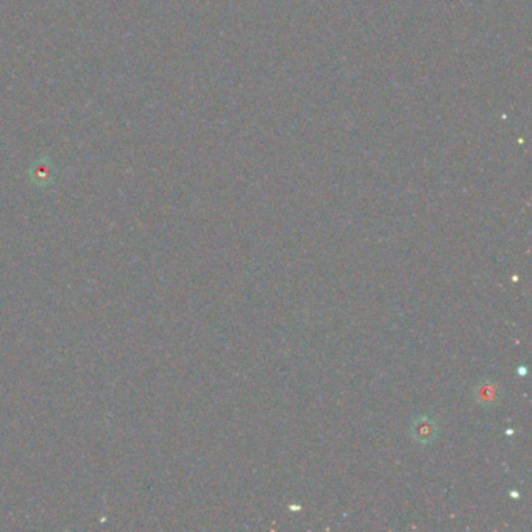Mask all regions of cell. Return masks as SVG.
Here are the masks:
<instances>
[{
    "label": "cell",
    "instance_id": "6da1fadb",
    "mask_svg": "<svg viewBox=\"0 0 532 532\" xmlns=\"http://www.w3.org/2000/svg\"><path fill=\"white\" fill-rule=\"evenodd\" d=\"M438 434V429L434 418H431L428 416H421L412 421L411 426V436L413 437V441L421 445H429L431 442L436 441V437Z\"/></svg>",
    "mask_w": 532,
    "mask_h": 532
},
{
    "label": "cell",
    "instance_id": "7a4b0ae2",
    "mask_svg": "<svg viewBox=\"0 0 532 532\" xmlns=\"http://www.w3.org/2000/svg\"><path fill=\"white\" fill-rule=\"evenodd\" d=\"M30 180L36 186H49L55 179V167L49 156H39L29 169Z\"/></svg>",
    "mask_w": 532,
    "mask_h": 532
},
{
    "label": "cell",
    "instance_id": "3957f363",
    "mask_svg": "<svg viewBox=\"0 0 532 532\" xmlns=\"http://www.w3.org/2000/svg\"><path fill=\"white\" fill-rule=\"evenodd\" d=\"M476 400L484 404V406H488V404L496 403V400L500 398V391H498V384L496 383H481L476 387L475 392Z\"/></svg>",
    "mask_w": 532,
    "mask_h": 532
}]
</instances>
